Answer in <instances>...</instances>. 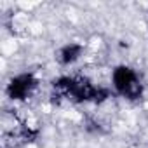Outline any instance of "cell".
<instances>
[{
	"mask_svg": "<svg viewBox=\"0 0 148 148\" xmlns=\"http://www.w3.org/2000/svg\"><path fill=\"white\" fill-rule=\"evenodd\" d=\"M52 87L58 96L71 99L75 103H84V101L99 103L110 96L106 89L98 87L91 84L87 79H80V77H59L58 80L52 82Z\"/></svg>",
	"mask_w": 148,
	"mask_h": 148,
	"instance_id": "6da1fadb",
	"label": "cell"
},
{
	"mask_svg": "<svg viewBox=\"0 0 148 148\" xmlns=\"http://www.w3.org/2000/svg\"><path fill=\"white\" fill-rule=\"evenodd\" d=\"M82 54V45L80 44H66L59 49L58 52V59L61 64H71L75 63Z\"/></svg>",
	"mask_w": 148,
	"mask_h": 148,
	"instance_id": "277c9868",
	"label": "cell"
},
{
	"mask_svg": "<svg viewBox=\"0 0 148 148\" xmlns=\"http://www.w3.org/2000/svg\"><path fill=\"white\" fill-rule=\"evenodd\" d=\"M37 84L38 82L33 73H19L7 84V96L14 101H23L35 91Z\"/></svg>",
	"mask_w": 148,
	"mask_h": 148,
	"instance_id": "3957f363",
	"label": "cell"
},
{
	"mask_svg": "<svg viewBox=\"0 0 148 148\" xmlns=\"http://www.w3.org/2000/svg\"><path fill=\"white\" fill-rule=\"evenodd\" d=\"M112 82L115 91L127 99H139L143 96V86L138 73L131 66H117L113 70Z\"/></svg>",
	"mask_w": 148,
	"mask_h": 148,
	"instance_id": "7a4b0ae2",
	"label": "cell"
}]
</instances>
